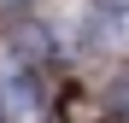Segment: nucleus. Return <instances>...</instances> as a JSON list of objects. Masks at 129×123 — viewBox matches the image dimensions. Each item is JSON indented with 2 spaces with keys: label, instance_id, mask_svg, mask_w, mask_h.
<instances>
[{
  "label": "nucleus",
  "instance_id": "f257e3e1",
  "mask_svg": "<svg viewBox=\"0 0 129 123\" xmlns=\"http://www.w3.org/2000/svg\"><path fill=\"white\" fill-rule=\"evenodd\" d=\"M0 106H6L12 123H35L41 117V100H35V88H29L24 76H6V82H0Z\"/></svg>",
  "mask_w": 129,
  "mask_h": 123
},
{
  "label": "nucleus",
  "instance_id": "f03ea898",
  "mask_svg": "<svg viewBox=\"0 0 129 123\" xmlns=\"http://www.w3.org/2000/svg\"><path fill=\"white\" fill-rule=\"evenodd\" d=\"M100 29H106V35H100L106 47H129V6H123V12H112V18L100 24Z\"/></svg>",
  "mask_w": 129,
  "mask_h": 123
},
{
  "label": "nucleus",
  "instance_id": "7ed1b4c3",
  "mask_svg": "<svg viewBox=\"0 0 129 123\" xmlns=\"http://www.w3.org/2000/svg\"><path fill=\"white\" fill-rule=\"evenodd\" d=\"M123 111H129V82H123Z\"/></svg>",
  "mask_w": 129,
  "mask_h": 123
}]
</instances>
